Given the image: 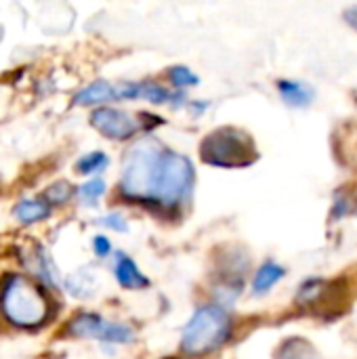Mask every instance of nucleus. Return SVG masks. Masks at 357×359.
Instances as JSON below:
<instances>
[{"mask_svg":"<svg viewBox=\"0 0 357 359\" xmlns=\"http://www.w3.org/2000/svg\"><path fill=\"white\" fill-rule=\"evenodd\" d=\"M0 311L19 328H36L48 318V299L27 278L11 276L0 290Z\"/></svg>","mask_w":357,"mask_h":359,"instance_id":"obj_1","label":"nucleus"},{"mask_svg":"<svg viewBox=\"0 0 357 359\" xmlns=\"http://www.w3.org/2000/svg\"><path fill=\"white\" fill-rule=\"evenodd\" d=\"M164 149L156 139L137 141L124 158L122 194L133 200H151L158 170L164 158Z\"/></svg>","mask_w":357,"mask_h":359,"instance_id":"obj_2","label":"nucleus"},{"mask_svg":"<svg viewBox=\"0 0 357 359\" xmlns=\"http://www.w3.org/2000/svg\"><path fill=\"white\" fill-rule=\"evenodd\" d=\"M231 334L229 316L215 305L198 309L183 330L181 349L187 355H206L219 349Z\"/></svg>","mask_w":357,"mask_h":359,"instance_id":"obj_3","label":"nucleus"},{"mask_svg":"<svg viewBox=\"0 0 357 359\" xmlns=\"http://www.w3.org/2000/svg\"><path fill=\"white\" fill-rule=\"evenodd\" d=\"M200 156L210 166L236 168V166L252 164L257 158V147L246 133L231 128V126H225V128L210 133L202 141Z\"/></svg>","mask_w":357,"mask_h":359,"instance_id":"obj_4","label":"nucleus"},{"mask_svg":"<svg viewBox=\"0 0 357 359\" xmlns=\"http://www.w3.org/2000/svg\"><path fill=\"white\" fill-rule=\"evenodd\" d=\"M194 179V168L191 162L175 151H166L158 170V179L154 185L151 200L164 206H175L179 204L185 194L189 191Z\"/></svg>","mask_w":357,"mask_h":359,"instance_id":"obj_5","label":"nucleus"},{"mask_svg":"<svg viewBox=\"0 0 357 359\" xmlns=\"http://www.w3.org/2000/svg\"><path fill=\"white\" fill-rule=\"evenodd\" d=\"M67 332L72 337L97 339V341H105V343H130L133 341V330L128 326L103 322L99 316H93V313H80V316H76L69 322Z\"/></svg>","mask_w":357,"mask_h":359,"instance_id":"obj_6","label":"nucleus"},{"mask_svg":"<svg viewBox=\"0 0 357 359\" xmlns=\"http://www.w3.org/2000/svg\"><path fill=\"white\" fill-rule=\"evenodd\" d=\"M90 124L101 135H105L107 139H116V141L133 137L137 133V128H139L137 120L128 111H122V109H116V107H99V109H95L93 116H90Z\"/></svg>","mask_w":357,"mask_h":359,"instance_id":"obj_7","label":"nucleus"},{"mask_svg":"<svg viewBox=\"0 0 357 359\" xmlns=\"http://www.w3.org/2000/svg\"><path fill=\"white\" fill-rule=\"evenodd\" d=\"M114 99H118V86H114L105 80H99V82L88 84L86 88H82L74 97V103L76 105H99V103L114 101Z\"/></svg>","mask_w":357,"mask_h":359,"instance_id":"obj_8","label":"nucleus"},{"mask_svg":"<svg viewBox=\"0 0 357 359\" xmlns=\"http://www.w3.org/2000/svg\"><path fill=\"white\" fill-rule=\"evenodd\" d=\"M116 278L120 282V286L124 288H145L149 282L147 278L139 271V267L135 265L133 259L128 257H118V265H116Z\"/></svg>","mask_w":357,"mask_h":359,"instance_id":"obj_9","label":"nucleus"},{"mask_svg":"<svg viewBox=\"0 0 357 359\" xmlns=\"http://www.w3.org/2000/svg\"><path fill=\"white\" fill-rule=\"evenodd\" d=\"M50 215V206L48 202L42 198V200H21L17 206H15V217L23 223V225H32V223H38L42 219H46Z\"/></svg>","mask_w":357,"mask_h":359,"instance_id":"obj_10","label":"nucleus"},{"mask_svg":"<svg viewBox=\"0 0 357 359\" xmlns=\"http://www.w3.org/2000/svg\"><path fill=\"white\" fill-rule=\"evenodd\" d=\"M278 88H280L282 99H284L288 105H292V107H303V105H307V103L314 99V90H311L307 84H303V82L282 80V82L278 84Z\"/></svg>","mask_w":357,"mask_h":359,"instance_id":"obj_11","label":"nucleus"},{"mask_svg":"<svg viewBox=\"0 0 357 359\" xmlns=\"http://www.w3.org/2000/svg\"><path fill=\"white\" fill-rule=\"evenodd\" d=\"M284 269L276 263H265L257 269L255 273V282H252V292L255 294H265L269 292L282 278H284Z\"/></svg>","mask_w":357,"mask_h":359,"instance_id":"obj_12","label":"nucleus"},{"mask_svg":"<svg viewBox=\"0 0 357 359\" xmlns=\"http://www.w3.org/2000/svg\"><path fill=\"white\" fill-rule=\"evenodd\" d=\"M65 288L69 294L78 297V299H86L95 292V280L88 276V273H74L72 278H67L65 282Z\"/></svg>","mask_w":357,"mask_h":359,"instance_id":"obj_13","label":"nucleus"},{"mask_svg":"<svg viewBox=\"0 0 357 359\" xmlns=\"http://www.w3.org/2000/svg\"><path fill=\"white\" fill-rule=\"evenodd\" d=\"M107 156L103 151H93V154H86L82 156L78 162H76V170L80 175H95L99 170H103L107 166Z\"/></svg>","mask_w":357,"mask_h":359,"instance_id":"obj_14","label":"nucleus"},{"mask_svg":"<svg viewBox=\"0 0 357 359\" xmlns=\"http://www.w3.org/2000/svg\"><path fill=\"white\" fill-rule=\"evenodd\" d=\"M69 196H72V187H69L67 183H63V181L50 185V187L44 191V200H46L48 204H63V202L69 200Z\"/></svg>","mask_w":357,"mask_h":359,"instance_id":"obj_15","label":"nucleus"},{"mask_svg":"<svg viewBox=\"0 0 357 359\" xmlns=\"http://www.w3.org/2000/svg\"><path fill=\"white\" fill-rule=\"evenodd\" d=\"M168 76H170L173 84L179 86V88H183V86H196V84H198L196 74H191V69H187V67H183V65L173 67V69L168 72Z\"/></svg>","mask_w":357,"mask_h":359,"instance_id":"obj_16","label":"nucleus"},{"mask_svg":"<svg viewBox=\"0 0 357 359\" xmlns=\"http://www.w3.org/2000/svg\"><path fill=\"white\" fill-rule=\"evenodd\" d=\"M141 97H145L151 103H164V101H168V90H164L158 84L145 82V84H141Z\"/></svg>","mask_w":357,"mask_h":359,"instance_id":"obj_17","label":"nucleus"},{"mask_svg":"<svg viewBox=\"0 0 357 359\" xmlns=\"http://www.w3.org/2000/svg\"><path fill=\"white\" fill-rule=\"evenodd\" d=\"M103 191H105V183H103L101 179L88 181V183H84V185L80 187V196H82L84 200H88V202H93V200H97L99 196H103Z\"/></svg>","mask_w":357,"mask_h":359,"instance_id":"obj_18","label":"nucleus"},{"mask_svg":"<svg viewBox=\"0 0 357 359\" xmlns=\"http://www.w3.org/2000/svg\"><path fill=\"white\" fill-rule=\"evenodd\" d=\"M99 223L105 225V227H109V229H114V231H126L128 229V225H126V221H124L122 215H107Z\"/></svg>","mask_w":357,"mask_h":359,"instance_id":"obj_19","label":"nucleus"},{"mask_svg":"<svg viewBox=\"0 0 357 359\" xmlns=\"http://www.w3.org/2000/svg\"><path fill=\"white\" fill-rule=\"evenodd\" d=\"M93 248H95L97 257H107L112 252V244H109V240L105 236H97L93 240Z\"/></svg>","mask_w":357,"mask_h":359,"instance_id":"obj_20","label":"nucleus"},{"mask_svg":"<svg viewBox=\"0 0 357 359\" xmlns=\"http://www.w3.org/2000/svg\"><path fill=\"white\" fill-rule=\"evenodd\" d=\"M345 19L353 25L357 29V6H351V8H347L345 11Z\"/></svg>","mask_w":357,"mask_h":359,"instance_id":"obj_21","label":"nucleus"}]
</instances>
